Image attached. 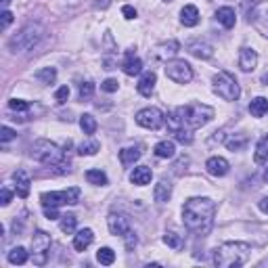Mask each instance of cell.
Here are the masks:
<instances>
[{
	"label": "cell",
	"mask_w": 268,
	"mask_h": 268,
	"mask_svg": "<svg viewBox=\"0 0 268 268\" xmlns=\"http://www.w3.org/2000/svg\"><path fill=\"white\" fill-rule=\"evenodd\" d=\"M78 201H80V189L78 187H69L65 191H50V193H42V195H40L42 208L76 206Z\"/></svg>",
	"instance_id": "cell-6"
},
{
	"label": "cell",
	"mask_w": 268,
	"mask_h": 268,
	"mask_svg": "<svg viewBox=\"0 0 268 268\" xmlns=\"http://www.w3.org/2000/svg\"><path fill=\"white\" fill-rule=\"evenodd\" d=\"M44 216H46L48 220H57V218H61V216H59V212H57V208H44Z\"/></svg>",
	"instance_id": "cell-46"
},
{
	"label": "cell",
	"mask_w": 268,
	"mask_h": 268,
	"mask_svg": "<svg viewBox=\"0 0 268 268\" xmlns=\"http://www.w3.org/2000/svg\"><path fill=\"white\" fill-rule=\"evenodd\" d=\"M258 208L264 212V214H268V197H264V199H260V203H258Z\"/></svg>",
	"instance_id": "cell-48"
},
{
	"label": "cell",
	"mask_w": 268,
	"mask_h": 268,
	"mask_svg": "<svg viewBox=\"0 0 268 268\" xmlns=\"http://www.w3.org/2000/svg\"><path fill=\"white\" fill-rule=\"evenodd\" d=\"M86 180L90 182V185H96V187H105L107 185V176H105V172H101V170H88Z\"/></svg>",
	"instance_id": "cell-31"
},
{
	"label": "cell",
	"mask_w": 268,
	"mask_h": 268,
	"mask_svg": "<svg viewBox=\"0 0 268 268\" xmlns=\"http://www.w3.org/2000/svg\"><path fill=\"white\" fill-rule=\"evenodd\" d=\"M6 258H8L10 264H25L27 262V252H25V248H21L19 245V248H13L8 252Z\"/></svg>",
	"instance_id": "cell-26"
},
{
	"label": "cell",
	"mask_w": 268,
	"mask_h": 268,
	"mask_svg": "<svg viewBox=\"0 0 268 268\" xmlns=\"http://www.w3.org/2000/svg\"><path fill=\"white\" fill-rule=\"evenodd\" d=\"M124 241H126V250H132L134 245L138 243V239H136V235L132 233V231H128L126 235H124Z\"/></svg>",
	"instance_id": "cell-43"
},
{
	"label": "cell",
	"mask_w": 268,
	"mask_h": 268,
	"mask_svg": "<svg viewBox=\"0 0 268 268\" xmlns=\"http://www.w3.org/2000/svg\"><path fill=\"white\" fill-rule=\"evenodd\" d=\"M80 128L84 130V134H94L96 132V120L90 113H84L80 117Z\"/></svg>",
	"instance_id": "cell-30"
},
{
	"label": "cell",
	"mask_w": 268,
	"mask_h": 268,
	"mask_svg": "<svg viewBox=\"0 0 268 268\" xmlns=\"http://www.w3.org/2000/svg\"><path fill=\"white\" fill-rule=\"evenodd\" d=\"M212 117H214V109L210 105L193 103L187 107H176L168 115V128L172 134L178 130H195V128H201L208 122H212Z\"/></svg>",
	"instance_id": "cell-2"
},
{
	"label": "cell",
	"mask_w": 268,
	"mask_h": 268,
	"mask_svg": "<svg viewBox=\"0 0 268 268\" xmlns=\"http://www.w3.org/2000/svg\"><path fill=\"white\" fill-rule=\"evenodd\" d=\"M8 107L13 111H27L29 109V103L27 101H21V99H13V101H8Z\"/></svg>",
	"instance_id": "cell-40"
},
{
	"label": "cell",
	"mask_w": 268,
	"mask_h": 268,
	"mask_svg": "<svg viewBox=\"0 0 268 268\" xmlns=\"http://www.w3.org/2000/svg\"><path fill=\"white\" fill-rule=\"evenodd\" d=\"M31 157L38 159L40 164L48 166L50 170H57L59 174L69 172V159H67V153L63 151L61 147H57L55 143L46 141V138H40V141L34 143V147H31Z\"/></svg>",
	"instance_id": "cell-3"
},
{
	"label": "cell",
	"mask_w": 268,
	"mask_h": 268,
	"mask_svg": "<svg viewBox=\"0 0 268 268\" xmlns=\"http://www.w3.org/2000/svg\"><path fill=\"white\" fill-rule=\"evenodd\" d=\"M155 82H157V78H155V73L153 71H145L143 76H141V80H138V92H141L143 96H151V92H153V88H155Z\"/></svg>",
	"instance_id": "cell-19"
},
{
	"label": "cell",
	"mask_w": 268,
	"mask_h": 268,
	"mask_svg": "<svg viewBox=\"0 0 268 268\" xmlns=\"http://www.w3.org/2000/svg\"><path fill=\"white\" fill-rule=\"evenodd\" d=\"M174 153H176V147H174L172 141H162V143L155 145V155L157 157L168 159V157H174Z\"/></svg>",
	"instance_id": "cell-24"
},
{
	"label": "cell",
	"mask_w": 268,
	"mask_h": 268,
	"mask_svg": "<svg viewBox=\"0 0 268 268\" xmlns=\"http://www.w3.org/2000/svg\"><path fill=\"white\" fill-rule=\"evenodd\" d=\"M36 80H40L42 84H52L57 80V69L55 67H42L40 71H36Z\"/></svg>",
	"instance_id": "cell-27"
},
{
	"label": "cell",
	"mask_w": 268,
	"mask_h": 268,
	"mask_svg": "<svg viewBox=\"0 0 268 268\" xmlns=\"http://www.w3.org/2000/svg\"><path fill=\"white\" fill-rule=\"evenodd\" d=\"M266 111H268V99H264V96H258V99L250 103V113L254 117H262Z\"/></svg>",
	"instance_id": "cell-25"
},
{
	"label": "cell",
	"mask_w": 268,
	"mask_h": 268,
	"mask_svg": "<svg viewBox=\"0 0 268 268\" xmlns=\"http://www.w3.org/2000/svg\"><path fill=\"white\" fill-rule=\"evenodd\" d=\"M117 86H120V82H117V80H113V78L105 80V82L101 84V88H103L105 92H115V90H117Z\"/></svg>",
	"instance_id": "cell-42"
},
{
	"label": "cell",
	"mask_w": 268,
	"mask_h": 268,
	"mask_svg": "<svg viewBox=\"0 0 268 268\" xmlns=\"http://www.w3.org/2000/svg\"><path fill=\"white\" fill-rule=\"evenodd\" d=\"M99 149H101L99 141H86V143H82V145H80L78 153H80V155H94L96 151H99Z\"/></svg>",
	"instance_id": "cell-34"
},
{
	"label": "cell",
	"mask_w": 268,
	"mask_h": 268,
	"mask_svg": "<svg viewBox=\"0 0 268 268\" xmlns=\"http://www.w3.org/2000/svg\"><path fill=\"white\" fill-rule=\"evenodd\" d=\"M15 134H17V132L13 130V128L2 126V128H0V143H8V141H13Z\"/></svg>",
	"instance_id": "cell-39"
},
{
	"label": "cell",
	"mask_w": 268,
	"mask_h": 268,
	"mask_svg": "<svg viewBox=\"0 0 268 268\" xmlns=\"http://www.w3.org/2000/svg\"><path fill=\"white\" fill-rule=\"evenodd\" d=\"M0 17H2V23H0V27H2V29H6L10 23H13V13H10V10H2V15H0Z\"/></svg>",
	"instance_id": "cell-44"
},
{
	"label": "cell",
	"mask_w": 268,
	"mask_h": 268,
	"mask_svg": "<svg viewBox=\"0 0 268 268\" xmlns=\"http://www.w3.org/2000/svg\"><path fill=\"white\" fill-rule=\"evenodd\" d=\"M122 69L126 76H138V73L143 71V61L134 57V52H126V59L122 63Z\"/></svg>",
	"instance_id": "cell-14"
},
{
	"label": "cell",
	"mask_w": 268,
	"mask_h": 268,
	"mask_svg": "<svg viewBox=\"0 0 268 268\" xmlns=\"http://www.w3.org/2000/svg\"><path fill=\"white\" fill-rule=\"evenodd\" d=\"M166 76L176 82V84H189L193 80V69L187 61L182 59H174L166 63Z\"/></svg>",
	"instance_id": "cell-9"
},
{
	"label": "cell",
	"mask_w": 268,
	"mask_h": 268,
	"mask_svg": "<svg viewBox=\"0 0 268 268\" xmlns=\"http://www.w3.org/2000/svg\"><path fill=\"white\" fill-rule=\"evenodd\" d=\"M180 23L187 27H195L199 23V10L195 4H187L180 10Z\"/></svg>",
	"instance_id": "cell-16"
},
{
	"label": "cell",
	"mask_w": 268,
	"mask_h": 268,
	"mask_svg": "<svg viewBox=\"0 0 268 268\" xmlns=\"http://www.w3.org/2000/svg\"><path fill=\"white\" fill-rule=\"evenodd\" d=\"M107 227H109V233L115 235V237H124V235L130 231V218H128L126 214L111 212L109 218H107Z\"/></svg>",
	"instance_id": "cell-11"
},
{
	"label": "cell",
	"mask_w": 268,
	"mask_h": 268,
	"mask_svg": "<svg viewBox=\"0 0 268 268\" xmlns=\"http://www.w3.org/2000/svg\"><path fill=\"white\" fill-rule=\"evenodd\" d=\"M245 143H248V138L241 136V134H237L235 138H229V141H227V147L235 153V151H241V149L245 147Z\"/></svg>",
	"instance_id": "cell-36"
},
{
	"label": "cell",
	"mask_w": 268,
	"mask_h": 268,
	"mask_svg": "<svg viewBox=\"0 0 268 268\" xmlns=\"http://www.w3.org/2000/svg\"><path fill=\"white\" fill-rule=\"evenodd\" d=\"M164 2H172V0H164Z\"/></svg>",
	"instance_id": "cell-52"
},
{
	"label": "cell",
	"mask_w": 268,
	"mask_h": 268,
	"mask_svg": "<svg viewBox=\"0 0 268 268\" xmlns=\"http://www.w3.org/2000/svg\"><path fill=\"white\" fill-rule=\"evenodd\" d=\"M55 99H57L59 105L65 103V101L69 99V86H61V88L57 90V94H55Z\"/></svg>",
	"instance_id": "cell-41"
},
{
	"label": "cell",
	"mask_w": 268,
	"mask_h": 268,
	"mask_svg": "<svg viewBox=\"0 0 268 268\" xmlns=\"http://www.w3.org/2000/svg\"><path fill=\"white\" fill-rule=\"evenodd\" d=\"M178 48H180L178 42H176V40H170L168 44H162V46H159V57H166V55H176Z\"/></svg>",
	"instance_id": "cell-37"
},
{
	"label": "cell",
	"mask_w": 268,
	"mask_h": 268,
	"mask_svg": "<svg viewBox=\"0 0 268 268\" xmlns=\"http://www.w3.org/2000/svg\"><path fill=\"white\" fill-rule=\"evenodd\" d=\"M96 260H99L103 266H111L115 262V252L111 248H101L96 252Z\"/></svg>",
	"instance_id": "cell-29"
},
{
	"label": "cell",
	"mask_w": 268,
	"mask_h": 268,
	"mask_svg": "<svg viewBox=\"0 0 268 268\" xmlns=\"http://www.w3.org/2000/svg\"><path fill=\"white\" fill-rule=\"evenodd\" d=\"M250 258H252V248L241 241L222 243L214 252V264L218 268H237V266H243Z\"/></svg>",
	"instance_id": "cell-4"
},
{
	"label": "cell",
	"mask_w": 268,
	"mask_h": 268,
	"mask_svg": "<svg viewBox=\"0 0 268 268\" xmlns=\"http://www.w3.org/2000/svg\"><path fill=\"white\" fill-rule=\"evenodd\" d=\"M0 2H2V6H8V2H10V0H0Z\"/></svg>",
	"instance_id": "cell-50"
},
{
	"label": "cell",
	"mask_w": 268,
	"mask_h": 268,
	"mask_svg": "<svg viewBox=\"0 0 268 268\" xmlns=\"http://www.w3.org/2000/svg\"><path fill=\"white\" fill-rule=\"evenodd\" d=\"M164 243L168 245V248H172L174 252L182 250V245H185L182 237H180V235H176V233H166V235H164Z\"/></svg>",
	"instance_id": "cell-32"
},
{
	"label": "cell",
	"mask_w": 268,
	"mask_h": 268,
	"mask_svg": "<svg viewBox=\"0 0 268 268\" xmlns=\"http://www.w3.org/2000/svg\"><path fill=\"white\" fill-rule=\"evenodd\" d=\"M153 197L157 203H166L170 201V197H172V185L166 180H159L155 185V191H153Z\"/></svg>",
	"instance_id": "cell-22"
},
{
	"label": "cell",
	"mask_w": 268,
	"mask_h": 268,
	"mask_svg": "<svg viewBox=\"0 0 268 268\" xmlns=\"http://www.w3.org/2000/svg\"><path fill=\"white\" fill-rule=\"evenodd\" d=\"M214 216H216V203L208 197H193L182 208V222L185 227L195 235H208L214 227Z\"/></svg>",
	"instance_id": "cell-1"
},
{
	"label": "cell",
	"mask_w": 268,
	"mask_h": 268,
	"mask_svg": "<svg viewBox=\"0 0 268 268\" xmlns=\"http://www.w3.org/2000/svg\"><path fill=\"white\" fill-rule=\"evenodd\" d=\"M50 235L44 231H36L31 237V260L36 266H44L48 262V252H50Z\"/></svg>",
	"instance_id": "cell-8"
},
{
	"label": "cell",
	"mask_w": 268,
	"mask_h": 268,
	"mask_svg": "<svg viewBox=\"0 0 268 268\" xmlns=\"http://www.w3.org/2000/svg\"><path fill=\"white\" fill-rule=\"evenodd\" d=\"M268 162V136H264L256 147V164H266Z\"/></svg>",
	"instance_id": "cell-28"
},
{
	"label": "cell",
	"mask_w": 268,
	"mask_h": 268,
	"mask_svg": "<svg viewBox=\"0 0 268 268\" xmlns=\"http://www.w3.org/2000/svg\"><path fill=\"white\" fill-rule=\"evenodd\" d=\"M92 239H94L92 231L90 229H82V231H78L76 237H73V248H76V252H84L92 243Z\"/></svg>",
	"instance_id": "cell-21"
},
{
	"label": "cell",
	"mask_w": 268,
	"mask_h": 268,
	"mask_svg": "<svg viewBox=\"0 0 268 268\" xmlns=\"http://www.w3.org/2000/svg\"><path fill=\"white\" fill-rule=\"evenodd\" d=\"M264 178H266V182H268V168H266V172H264Z\"/></svg>",
	"instance_id": "cell-51"
},
{
	"label": "cell",
	"mask_w": 268,
	"mask_h": 268,
	"mask_svg": "<svg viewBox=\"0 0 268 268\" xmlns=\"http://www.w3.org/2000/svg\"><path fill=\"white\" fill-rule=\"evenodd\" d=\"M262 82H264V84H268V73H264V76H262Z\"/></svg>",
	"instance_id": "cell-49"
},
{
	"label": "cell",
	"mask_w": 268,
	"mask_h": 268,
	"mask_svg": "<svg viewBox=\"0 0 268 268\" xmlns=\"http://www.w3.org/2000/svg\"><path fill=\"white\" fill-rule=\"evenodd\" d=\"M256 65H258V52H256L254 48H250V46L241 48V52H239V67L243 71H254Z\"/></svg>",
	"instance_id": "cell-12"
},
{
	"label": "cell",
	"mask_w": 268,
	"mask_h": 268,
	"mask_svg": "<svg viewBox=\"0 0 268 268\" xmlns=\"http://www.w3.org/2000/svg\"><path fill=\"white\" fill-rule=\"evenodd\" d=\"M44 36V29H42V25L38 23H27L23 29L19 31V34H15L13 38L8 40V48L13 52H27L34 48L40 38Z\"/></svg>",
	"instance_id": "cell-5"
},
{
	"label": "cell",
	"mask_w": 268,
	"mask_h": 268,
	"mask_svg": "<svg viewBox=\"0 0 268 268\" xmlns=\"http://www.w3.org/2000/svg\"><path fill=\"white\" fill-rule=\"evenodd\" d=\"M174 138L182 145H191L193 143V130H178V132H174Z\"/></svg>",
	"instance_id": "cell-38"
},
{
	"label": "cell",
	"mask_w": 268,
	"mask_h": 268,
	"mask_svg": "<svg viewBox=\"0 0 268 268\" xmlns=\"http://www.w3.org/2000/svg\"><path fill=\"white\" fill-rule=\"evenodd\" d=\"M189 52L195 59H210L212 55H214V48H212V44H208V42H201V40H197V42H191L189 44Z\"/></svg>",
	"instance_id": "cell-15"
},
{
	"label": "cell",
	"mask_w": 268,
	"mask_h": 268,
	"mask_svg": "<svg viewBox=\"0 0 268 268\" xmlns=\"http://www.w3.org/2000/svg\"><path fill=\"white\" fill-rule=\"evenodd\" d=\"M141 155H143L141 147H126V149H122V151H120V162L124 166H132L134 162L141 159Z\"/></svg>",
	"instance_id": "cell-23"
},
{
	"label": "cell",
	"mask_w": 268,
	"mask_h": 268,
	"mask_svg": "<svg viewBox=\"0 0 268 268\" xmlns=\"http://www.w3.org/2000/svg\"><path fill=\"white\" fill-rule=\"evenodd\" d=\"M76 224H78V218L73 216V214H65V216H61V231L71 235L76 231Z\"/></svg>",
	"instance_id": "cell-33"
},
{
	"label": "cell",
	"mask_w": 268,
	"mask_h": 268,
	"mask_svg": "<svg viewBox=\"0 0 268 268\" xmlns=\"http://www.w3.org/2000/svg\"><path fill=\"white\" fill-rule=\"evenodd\" d=\"M78 94H80V101H88V99H92V94H94V84H92V82H82Z\"/></svg>",
	"instance_id": "cell-35"
},
{
	"label": "cell",
	"mask_w": 268,
	"mask_h": 268,
	"mask_svg": "<svg viewBox=\"0 0 268 268\" xmlns=\"http://www.w3.org/2000/svg\"><path fill=\"white\" fill-rule=\"evenodd\" d=\"M136 124L147 128V130H157L164 124V113L157 107H147V109H141L136 113Z\"/></svg>",
	"instance_id": "cell-10"
},
{
	"label": "cell",
	"mask_w": 268,
	"mask_h": 268,
	"mask_svg": "<svg viewBox=\"0 0 268 268\" xmlns=\"http://www.w3.org/2000/svg\"><path fill=\"white\" fill-rule=\"evenodd\" d=\"M13 178H15V187H17V193H19V197H27L29 195V185H31V180H29V176H27V172L25 170H17V172L13 174Z\"/></svg>",
	"instance_id": "cell-18"
},
{
	"label": "cell",
	"mask_w": 268,
	"mask_h": 268,
	"mask_svg": "<svg viewBox=\"0 0 268 268\" xmlns=\"http://www.w3.org/2000/svg\"><path fill=\"white\" fill-rule=\"evenodd\" d=\"M216 19H218L227 29L235 27V23H237V15H235V8H231V6L218 8V10H216Z\"/></svg>",
	"instance_id": "cell-20"
},
{
	"label": "cell",
	"mask_w": 268,
	"mask_h": 268,
	"mask_svg": "<svg viewBox=\"0 0 268 268\" xmlns=\"http://www.w3.org/2000/svg\"><path fill=\"white\" fill-rule=\"evenodd\" d=\"M214 90L218 96H222L224 101H237L239 99V84L235 80V76H231L229 71H220L214 76Z\"/></svg>",
	"instance_id": "cell-7"
},
{
	"label": "cell",
	"mask_w": 268,
	"mask_h": 268,
	"mask_svg": "<svg viewBox=\"0 0 268 268\" xmlns=\"http://www.w3.org/2000/svg\"><path fill=\"white\" fill-rule=\"evenodd\" d=\"M151 178H153V172H151V168H149V166H138V168L132 170V174H130L132 185H138V187L149 185Z\"/></svg>",
	"instance_id": "cell-17"
},
{
	"label": "cell",
	"mask_w": 268,
	"mask_h": 268,
	"mask_svg": "<svg viewBox=\"0 0 268 268\" xmlns=\"http://www.w3.org/2000/svg\"><path fill=\"white\" fill-rule=\"evenodd\" d=\"M10 197H13V193H10V191L4 187L2 193H0V203H2V206H8V203H10Z\"/></svg>",
	"instance_id": "cell-45"
},
{
	"label": "cell",
	"mask_w": 268,
	"mask_h": 268,
	"mask_svg": "<svg viewBox=\"0 0 268 268\" xmlns=\"http://www.w3.org/2000/svg\"><path fill=\"white\" fill-rule=\"evenodd\" d=\"M122 13H124V17H126V19H134V17H136V10H134L130 4H126V6L122 8Z\"/></svg>",
	"instance_id": "cell-47"
},
{
	"label": "cell",
	"mask_w": 268,
	"mask_h": 268,
	"mask_svg": "<svg viewBox=\"0 0 268 268\" xmlns=\"http://www.w3.org/2000/svg\"><path fill=\"white\" fill-rule=\"evenodd\" d=\"M206 168H208V172L212 176H227L229 170H231L229 162L224 157H210L206 162Z\"/></svg>",
	"instance_id": "cell-13"
}]
</instances>
